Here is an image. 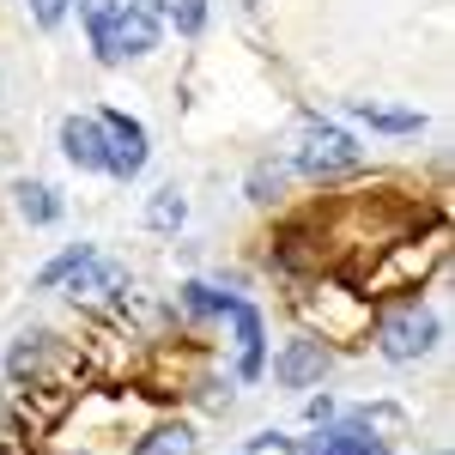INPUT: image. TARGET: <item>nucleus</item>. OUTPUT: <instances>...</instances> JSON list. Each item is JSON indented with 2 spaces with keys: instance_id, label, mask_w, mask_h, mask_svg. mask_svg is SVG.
<instances>
[{
  "instance_id": "f257e3e1",
  "label": "nucleus",
  "mask_w": 455,
  "mask_h": 455,
  "mask_svg": "<svg viewBox=\"0 0 455 455\" xmlns=\"http://www.w3.org/2000/svg\"><path fill=\"white\" fill-rule=\"evenodd\" d=\"M431 347H437V315L419 310V304H401V310H388L377 322V352L395 358V364H413Z\"/></svg>"
},
{
  "instance_id": "4468645a",
  "label": "nucleus",
  "mask_w": 455,
  "mask_h": 455,
  "mask_svg": "<svg viewBox=\"0 0 455 455\" xmlns=\"http://www.w3.org/2000/svg\"><path fill=\"white\" fill-rule=\"evenodd\" d=\"M176 298H182V310H188V315H231V304H237L231 291H219V285H201V280H188L182 291H176Z\"/></svg>"
},
{
  "instance_id": "6e6552de",
  "label": "nucleus",
  "mask_w": 455,
  "mask_h": 455,
  "mask_svg": "<svg viewBox=\"0 0 455 455\" xmlns=\"http://www.w3.org/2000/svg\"><path fill=\"white\" fill-rule=\"evenodd\" d=\"M79 19L92 31V55L104 68H122V49H116V19H122V0H79Z\"/></svg>"
},
{
  "instance_id": "f8f14e48",
  "label": "nucleus",
  "mask_w": 455,
  "mask_h": 455,
  "mask_svg": "<svg viewBox=\"0 0 455 455\" xmlns=\"http://www.w3.org/2000/svg\"><path fill=\"white\" fill-rule=\"evenodd\" d=\"M231 322H237V352H243L237 358V377L255 383L261 377V315L249 310V304H231Z\"/></svg>"
},
{
  "instance_id": "aec40b11",
  "label": "nucleus",
  "mask_w": 455,
  "mask_h": 455,
  "mask_svg": "<svg viewBox=\"0 0 455 455\" xmlns=\"http://www.w3.org/2000/svg\"><path fill=\"white\" fill-rule=\"evenodd\" d=\"M267 450L291 455V450H298V443H291V437H280V431H261V437H249V455H267Z\"/></svg>"
},
{
  "instance_id": "f3484780",
  "label": "nucleus",
  "mask_w": 455,
  "mask_h": 455,
  "mask_svg": "<svg viewBox=\"0 0 455 455\" xmlns=\"http://www.w3.org/2000/svg\"><path fill=\"white\" fill-rule=\"evenodd\" d=\"M85 255H92V243H73L68 255H55V261H49V267L36 274V285H43V291H49V285H61V280H68V274H73V267L85 261Z\"/></svg>"
},
{
  "instance_id": "423d86ee",
  "label": "nucleus",
  "mask_w": 455,
  "mask_h": 455,
  "mask_svg": "<svg viewBox=\"0 0 455 455\" xmlns=\"http://www.w3.org/2000/svg\"><path fill=\"white\" fill-rule=\"evenodd\" d=\"M61 152L73 171H104V122L98 116H68L61 122Z\"/></svg>"
},
{
  "instance_id": "a211bd4d",
  "label": "nucleus",
  "mask_w": 455,
  "mask_h": 455,
  "mask_svg": "<svg viewBox=\"0 0 455 455\" xmlns=\"http://www.w3.org/2000/svg\"><path fill=\"white\" fill-rule=\"evenodd\" d=\"M280 195V164H255L249 176V201H274Z\"/></svg>"
},
{
  "instance_id": "7ed1b4c3",
  "label": "nucleus",
  "mask_w": 455,
  "mask_h": 455,
  "mask_svg": "<svg viewBox=\"0 0 455 455\" xmlns=\"http://www.w3.org/2000/svg\"><path fill=\"white\" fill-rule=\"evenodd\" d=\"M98 122H104V171L122 176V182H134L146 171V128L134 116H122V109H98Z\"/></svg>"
},
{
  "instance_id": "dca6fc26",
  "label": "nucleus",
  "mask_w": 455,
  "mask_h": 455,
  "mask_svg": "<svg viewBox=\"0 0 455 455\" xmlns=\"http://www.w3.org/2000/svg\"><path fill=\"white\" fill-rule=\"evenodd\" d=\"M158 12H164V25L182 31V36H201V25H207V0H164Z\"/></svg>"
},
{
  "instance_id": "4be33fe9",
  "label": "nucleus",
  "mask_w": 455,
  "mask_h": 455,
  "mask_svg": "<svg viewBox=\"0 0 455 455\" xmlns=\"http://www.w3.org/2000/svg\"><path fill=\"white\" fill-rule=\"evenodd\" d=\"M243 455H249V450H243Z\"/></svg>"
},
{
  "instance_id": "6ab92c4d",
  "label": "nucleus",
  "mask_w": 455,
  "mask_h": 455,
  "mask_svg": "<svg viewBox=\"0 0 455 455\" xmlns=\"http://www.w3.org/2000/svg\"><path fill=\"white\" fill-rule=\"evenodd\" d=\"M68 6H73V0H31V19L43 25V31H55V25L68 19Z\"/></svg>"
},
{
  "instance_id": "2eb2a0df",
  "label": "nucleus",
  "mask_w": 455,
  "mask_h": 455,
  "mask_svg": "<svg viewBox=\"0 0 455 455\" xmlns=\"http://www.w3.org/2000/svg\"><path fill=\"white\" fill-rule=\"evenodd\" d=\"M182 219H188V201H182L176 188H158L152 207H146V225H152V231H176Z\"/></svg>"
},
{
  "instance_id": "1a4fd4ad",
  "label": "nucleus",
  "mask_w": 455,
  "mask_h": 455,
  "mask_svg": "<svg viewBox=\"0 0 455 455\" xmlns=\"http://www.w3.org/2000/svg\"><path fill=\"white\" fill-rule=\"evenodd\" d=\"M116 49H122V61H128V55H152V49H158V19L140 12V6H122V19H116Z\"/></svg>"
},
{
  "instance_id": "412c9836",
  "label": "nucleus",
  "mask_w": 455,
  "mask_h": 455,
  "mask_svg": "<svg viewBox=\"0 0 455 455\" xmlns=\"http://www.w3.org/2000/svg\"><path fill=\"white\" fill-rule=\"evenodd\" d=\"M310 419H315V425L334 419V401H328V395H315V401H310Z\"/></svg>"
},
{
  "instance_id": "ddd939ff",
  "label": "nucleus",
  "mask_w": 455,
  "mask_h": 455,
  "mask_svg": "<svg viewBox=\"0 0 455 455\" xmlns=\"http://www.w3.org/2000/svg\"><path fill=\"white\" fill-rule=\"evenodd\" d=\"M195 450H201V437L188 425H158V431H146L134 443V455H195Z\"/></svg>"
},
{
  "instance_id": "0eeeda50",
  "label": "nucleus",
  "mask_w": 455,
  "mask_h": 455,
  "mask_svg": "<svg viewBox=\"0 0 455 455\" xmlns=\"http://www.w3.org/2000/svg\"><path fill=\"white\" fill-rule=\"evenodd\" d=\"M298 450H304V455H388V443H383V437H371L364 425L347 419V425H322L310 443H298Z\"/></svg>"
},
{
  "instance_id": "9d476101",
  "label": "nucleus",
  "mask_w": 455,
  "mask_h": 455,
  "mask_svg": "<svg viewBox=\"0 0 455 455\" xmlns=\"http://www.w3.org/2000/svg\"><path fill=\"white\" fill-rule=\"evenodd\" d=\"M12 207H19V219H31V225H55V219H61L55 188L36 182V176H19V182H12Z\"/></svg>"
},
{
  "instance_id": "39448f33",
  "label": "nucleus",
  "mask_w": 455,
  "mask_h": 455,
  "mask_svg": "<svg viewBox=\"0 0 455 455\" xmlns=\"http://www.w3.org/2000/svg\"><path fill=\"white\" fill-rule=\"evenodd\" d=\"M334 371V352L322 347V340H291V347L274 358V383L280 388H310V383H322Z\"/></svg>"
},
{
  "instance_id": "20e7f679",
  "label": "nucleus",
  "mask_w": 455,
  "mask_h": 455,
  "mask_svg": "<svg viewBox=\"0 0 455 455\" xmlns=\"http://www.w3.org/2000/svg\"><path fill=\"white\" fill-rule=\"evenodd\" d=\"M61 285H68L73 304H79V298H85V304H122V298H128V267H116V261H104V255L92 249Z\"/></svg>"
},
{
  "instance_id": "f03ea898",
  "label": "nucleus",
  "mask_w": 455,
  "mask_h": 455,
  "mask_svg": "<svg viewBox=\"0 0 455 455\" xmlns=\"http://www.w3.org/2000/svg\"><path fill=\"white\" fill-rule=\"evenodd\" d=\"M358 146H352V134H340L334 122H310L304 128V146H298V171L304 176H347L358 171Z\"/></svg>"
},
{
  "instance_id": "9b49d317",
  "label": "nucleus",
  "mask_w": 455,
  "mask_h": 455,
  "mask_svg": "<svg viewBox=\"0 0 455 455\" xmlns=\"http://www.w3.org/2000/svg\"><path fill=\"white\" fill-rule=\"evenodd\" d=\"M352 116L364 128H377V134H419L425 128L419 109H388V104H371V98H352Z\"/></svg>"
}]
</instances>
